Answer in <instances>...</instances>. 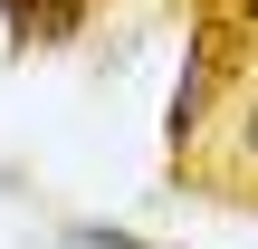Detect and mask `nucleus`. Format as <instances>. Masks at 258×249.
<instances>
[{"mask_svg": "<svg viewBox=\"0 0 258 249\" xmlns=\"http://www.w3.org/2000/svg\"><path fill=\"white\" fill-rule=\"evenodd\" d=\"M0 19H10V38L29 48H57V38H77V19H86V0H0Z\"/></svg>", "mask_w": 258, "mask_h": 249, "instance_id": "1", "label": "nucleus"}, {"mask_svg": "<svg viewBox=\"0 0 258 249\" xmlns=\"http://www.w3.org/2000/svg\"><path fill=\"white\" fill-rule=\"evenodd\" d=\"M201 115H211V67L191 58V67H182V96H172V144H191V125H201Z\"/></svg>", "mask_w": 258, "mask_h": 249, "instance_id": "2", "label": "nucleus"}, {"mask_svg": "<svg viewBox=\"0 0 258 249\" xmlns=\"http://www.w3.org/2000/svg\"><path fill=\"white\" fill-rule=\"evenodd\" d=\"M230 163H239V173H258V77L239 86V106H230Z\"/></svg>", "mask_w": 258, "mask_h": 249, "instance_id": "3", "label": "nucleus"}, {"mask_svg": "<svg viewBox=\"0 0 258 249\" xmlns=\"http://www.w3.org/2000/svg\"><path fill=\"white\" fill-rule=\"evenodd\" d=\"M57 240L67 249H153V240H134V230H105V221H67Z\"/></svg>", "mask_w": 258, "mask_h": 249, "instance_id": "4", "label": "nucleus"}]
</instances>
